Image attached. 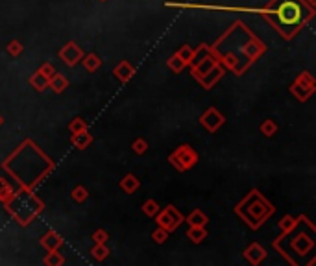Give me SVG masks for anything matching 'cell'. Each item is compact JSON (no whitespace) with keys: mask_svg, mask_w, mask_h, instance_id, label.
<instances>
[{"mask_svg":"<svg viewBox=\"0 0 316 266\" xmlns=\"http://www.w3.org/2000/svg\"><path fill=\"white\" fill-rule=\"evenodd\" d=\"M279 22L281 24H287V26H292V24H298L301 19V10L300 6L296 2H283L279 6L278 11H276Z\"/></svg>","mask_w":316,"mask_h":266,"instance_id":"cell-1","label":"cell"}]
</instances>
